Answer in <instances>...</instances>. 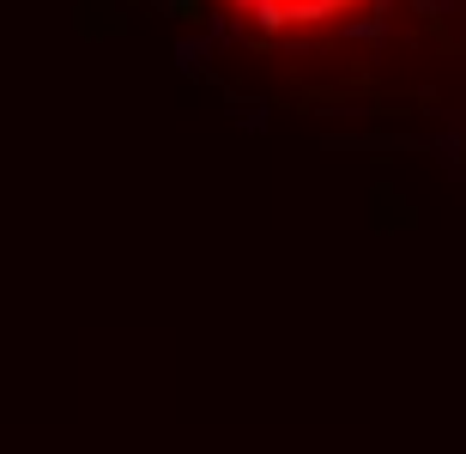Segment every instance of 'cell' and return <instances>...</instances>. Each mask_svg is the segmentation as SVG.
I'll return each mask as SVG.
<instances>
[{
    "label": "cell",
    "mask_w": 466,
    "mask_h": 454,
    "mask_svg": "<svg viewBox=\"0 0 466 454\" xmlns=\"http://www.w3.org/2000/svg\"><path fill=\"white\" fill-rule=\"evenodd\" d=\"M242 25H255V31H273V36H315V31H333V25H346L358 18L370 0H218Z\"/></svg>",
    "instance_id": "obj_1"
}]
</instances>
